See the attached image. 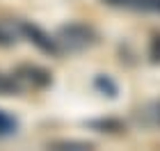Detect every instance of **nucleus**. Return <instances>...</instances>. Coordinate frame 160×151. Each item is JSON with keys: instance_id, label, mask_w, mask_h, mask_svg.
<instances>
[{"instance_id": "5", "label": "nucleus", "mask_w": 160, "mask_h": 151, "mask_svg": "<svg viewBox=\"0 0 160 151\" xmlns=\"http://www.w3.org/2000/svg\"><path fill=\"white\" fill-rule=\"evenodd\" d=\"M108 7L130 12H144V14H160V0H101Z\"/></svg>"}, {"instance_id": "1", "label": "nucleus", "mask_w": 160, "mask_h": 151, "mask_svg": "<svg viewBox=\"0 0 160 151\" xmlns=\"http://www.w3.org/2000/svg\"><path fill=\"white\" fill-rule=\"evenodd\" d=\"M60 50H69V53H80V50H87L92 46L98 44V32L94 30L92 25L87 23H67L62 25L55 34Z\"/></svg>"}, {"instance_id": "2", "label": "nucleus", "mask_w": 160, "mask_h": 151, "mask_svg": "<svg viewBox=\"0 0 160 151\" xmlns=\"http://www.w3.org/2000/svg\"><path fill=\"white\" fill-rule=\"evenodd\" d=\"M18 32L23 34V37L30 41L32 46H37L41 53H46V55H60V53H62V50H60V44H57V39L50 37L43 28L30 23V21H21V23H18Z\"/></svg>"}, {"instance_id": "6", "label": "nucleus", "mask_w": 160, "mask_h": 151, "mask_svg": "<svg viewBox=\"0 0 160 151\" xmlns=\"http://www.w3.org/2000/svg\"><path fill=\"white\" fill-rule=\"evenodd\" d=\"M87 126L94 128V131H98V133H121V131H126V124H123L121 119H114V117L92 119V121H87Z\"/></svg>"}, {"instance_id": "11", "label": "nucleus", "mask_w": 160, "mask_h": 151, "mask_svg": "<svg viewBox=\"0 0 160 151\" xmlns=\"http://www.w3.org/2000/svg\"><path fill=\"white\" fill-rule=\"evenodd\" d=\"M149 60L153 64H160V32H156L149 41Z\"/></svg>"}, {"instance_id": "8", "label": "nucleus", "mask_w": 160, "mask_h": 151, "mask_svg": "<svg viewBox=\"0 0 160 151\" xmlns=\"http://www.w3.org/2000/svg\"><path fill=\"white\" fill-rule=\"evenodd\" d=\"M21 92H23V83L14 73L9 76L0 71V96H18Z\"/></svg>"}, {"instance_id": "4", "label": "nucleus", "mask_w": 160, "mask_h": 151, "mask_svg": "<svg viewBox=\"0 0 160 151\" xmlns=\"http://www.w3.org/2000/svg\"><path fill=\"white\" fill-rule=\"evenodd\" d=\"M133 121L140 128H149V131H156L160 128V98L149 101L142 108H137L133 112Z\"/></svg>"}, {"instance_id": "7", "label": "nucleus", "mask_w": 160, "mask_h": 151, "mask_svg": "<svg viewBox=\"0 0 160 151\" xmlns=\"http://www.w3.org/2000/svg\"><path fill=\"white\" fill-rule=\"evenodd\" d=\"M94 87H96L98 94H103L108 98H117L119 96V85L114 83L108 73H98L96 78H94Z\"/></svg>"}, {"instance_id": "9", "label": "nucleus", "mask_w": 160, "mask_h": 151, "mask_svg": "<svg viewBox=\"0 0 160 151\" xmlns=\"http://www.w3.org/2000/svg\"><path fill=\"white\" fill-rule=\"evenodd\" d=\"M18 131V119L9 114L7 110H0V138H7V135H14Z\"/></svg>"}, {"instance_id": "12", "label": "nucleus", "mask_w": 160, "mask_h": 151, "mask_svg": "<svg viewBox=\"0 0 160 151\" xmlns=\"http://www.w3.org/2000/svg\"><path fill=\"white\" fill-rule=\"evenodd\" d=\"M14 44H16V34H14L9 28H5L0 23V48H9Z\"/></svg>"}, {"instance_id": "3", "label": "nucleus", "mask_w": 160, "mask_h": 151, "mask_svg": "<svg viewBox=\"0 0 160 151\" xmlns=\"http://www.w3.org/2000/svg\"><path fill=\"white\" fill-rule=\"evenodd\" d=\"M14 76L23 85H32V87H37V89H43V87H48V85L53 83L50 71L39 67V64H21V67H16Z\"/></svg>"}, {"instance_id": "10", "label": "nucleus", "mask_w": 160, "mask_h": 151, "mask_svg": "<svg viewBox=\"0 0 160 151\" xmlns=\"http://www.w3.org/2000/svg\"><path fill=\"white\" fill-rule=\"evenodd\" d=\"M50 149H60V151H85V149H92L94 144L92 142H82V140H60V142H53L48 144Z\"/></svg>"}]
</instances>
